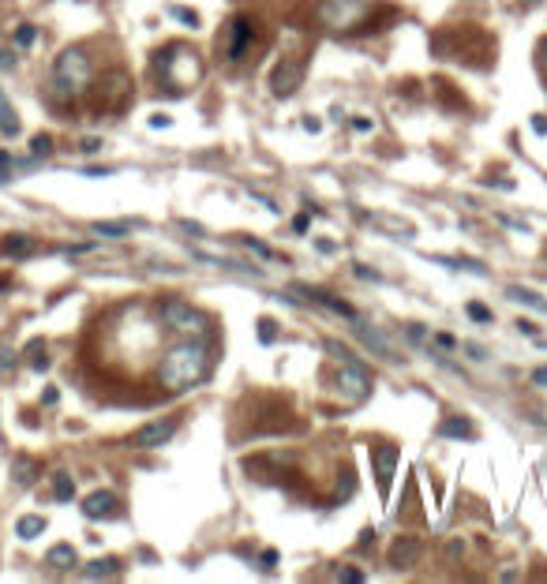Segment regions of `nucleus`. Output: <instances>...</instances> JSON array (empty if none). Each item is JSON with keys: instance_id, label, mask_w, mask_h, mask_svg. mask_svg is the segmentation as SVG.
Here are the masks:
<instances>
[{"instance_id": "nucleus-48", "label": "nucleus", "mask_w": 547, "mask_h": 584, "mask_svg": "<svg viewBox=\"0 0 547 584\" xmlns=\"http://www.w3.org/2000/svg\"><path fill=\"white\" fill-rule=\"evenodd\" d=\"M76 4H83V0H76Z\"/></svg>"}, {"instance_id": "nucleus-5", "label": "nucleus", "mask_w": 547, "mask_h": 584, "mask_svg": "<svg viewBox=\"0 0 547 584\" xmlns=\"http://www.w3.org/2000/svg\"><path fill=\"white\" fill-rule=\"evenodd\" d=\"M367 15V0H319L315 4V19L327 30H352Z\"/></svg>"}, {"instance_id": "nucleus-40", "label": "nucleus", "mask_w": 547, "mask_h": 584, "mask_svg": "<svg viewBox=\"0 0 547 584\" xmlns=\"http://www.w3.org/2000/svg\"><path fill=\"white\" fill-rule=\"evenodd\" d=\"M57 397H60L57 389H45V393H42V401H45V405H57Z\"/></svg>"}, {"instance_id": "nucleus-1", "label": "nucleus", "mask_w": 547, "mask_h": 584, "mask_svg": "<svg viewBox=\"0 0 547 584\" xmlns=\"http://www.w3.org/2000/svg\"><path fill=\"white\" fill-rule=\"evenodd\" d=\"M210 375V348L202 337H184L162 356L157 364V386L165 393H184V389L199 386Z\"/></svg>"}, {"instance_id": "nucleus-37", "label": "nucleus", "mask_w": 547, "mask_h": 584, "mask_svg": "<svg viewBox=\"0 0 547 584\" xmlns=\"http://www.w3.org/2000/svg\"><path fill=\"white\" fill-rule=\"evenodd\" d=\"M435 341H439V345H442V348H453V345H458V341H453V337H450V333H439V337H435Z\"/></svg>"}, {"instance_id": "nucleus-10", "label": "nucleus", "mask_w": 547, "mask_h": 584, "mask_svg": "<svg viewBox=\"0 0 547 584\" xmlns=\"http://www.w3.org/2000/svg\"><path fill=\"white\" fill-rule=\"evenodd\" d=\"M120 513V498L113 490H94V495H87V502H83V517H90V521H109V517Z\"/></svg>"}, {"instance_id": "nucleus-42", "label": "nucleus", "mask_w": 547, "mask_h": 584, "mask_svg": "<svg viewBox=\"0 0 547 584\" xmlns=\"http://www.w3.org/2000/svg\"><path fill=\"white\" fill-rule=\"evenodd\" d=\"M274 562H277V554H274V551H266V554H263V569H270Z\"/></svg>"}, {"instance_id": "nucleus-43", "label": "nucleus", "mask_w": 547, "mask_h": 584, "mask_svg": "<svg viewBox=\"0 0 547 584\" xmlns=\"http://www.w3.org/2000/svg\"><path fill=\"white\" fill-rule=\"evenodd\" d=\"M409 341H424V330L420 326H409Z\"/></svg>"}, {"instance_id": "nucleus-34", "label": "nucleus", "mask_w": 547, "mask_h": 584, "mask_svg": "<svg viewBox=\"0 0 547 584\" xmlns=\"http://www.w3.org/2000/svg\"><path fill=\"white\" fill-rule=\"evenodd\" d=\"M259 326H263V330H259V337H263V341H274V322H270V319H263Z\"/></svg>"}, {"instance_id": "nucleus-30", "label": "nucleus", "mask_w": 547, "mask_h": 584, "mask_svg": "<svg viewBox=\"0 0 547 584\" xmlns=\"http://www.w3.org/2000/svg\"><path fill=\"white\" fill-rule=\"evenodd\" d=\"M469 319H476V322H491V311L484 308V303H469Z\"/></svg>"}, {"instance_id": "nucleus-45", "label": "nucleus", "mask_w": 547, "mask_h": 584, "mask_svg": "<svg viewBox=\"0 0 547 584\" xmlns=\"http://www.w3.org/2000/svg\"><path fill=\"white\" fill-rule=\"evenodd\" d=\"M8 180H12V172H8L4 165H0V184H8Z\"/></svg>"}, {"instance_id": "nucleus-15", "label": "nucleus", "mask_w": 547, "mask_h": 584, "mask_svg": "<svg viewBox=\"0 0 547 584\" xmlns=\"http://www.w3.org/2000/svg\"><path fill=\"white\" fill-rule=\"evenodd\" d=\"M308 296L315 303H319V308H327V311H333V315H341V319H349V322H356L360 315L349 308L345 300H338V296H330V292H319V289H308Z\"/></svg>"}, {"instance_id": "nucleus-4", "label": "nucleus", "mask_w": 547, "mask_h": 584, "mask_svg": "<svg viewBox=\"0 0 547 584\" xmlns=\"http://www.w3.org/2000/svg\"><path fill=\"white\" fill-rule=\"evenodd\" d=\"M157 315H162V322L169 330H176V333H184V337H207L210 330V319L202 311H196L191 303H184V300H162L157 303Z\"/></svg>"}, {"instance_id": "nucleus-6", "label": "nucleus", "mask_w": 547, "mask_h": 584, "mask_svg": "<svg viewBox=\"0 0 547 584\" xmlns=\"http://www.w3.org/2000/svg\"><path fill=\"white\" fill-rule=\"evenodd\" d=\"M252 38H255V23H252V15H233V19H229V26L221 30V38H218V49H221V57L236 64V60L248 53V45H252Z\"/></svg>"}, {"instance_id": "nucleus-32", "label": "nucleus", "mask_w": 547, "mask_h": 584, "mask_svg": "<svg viewBox=\"0 0 547 584\" xmlns=\"http://www.w3.org/2000/svg\"><path fill=\"white\" fill-rule=\"evenodd\" d=\"M79 150H83V154H98V150H101V139H83Z\"/></svg>"}, {"instance_id": "nucleus-31", "label": "nucleus", "mask_w": 547, "mask_h": 584, "mask_svg": "<svg viewBox=\"0 0 547 584\" xmlns=\"http://www.w3.org/2000/svg\"><path fill=\"white\" fill-rule=\"evenodd\" d=\"M15 371V356L8 348H0V375H12Z\"/></svg>"}, {"instance_id": "nucleus-3", "label": "nucleus", "mask_w": 547, "mask_h": 584, "mask_svg": "<svg viewBox=\"0 0 547 584\" xmlns=\"http://www.w3.org/2000/svg\"><path fill=\"white\" fill-rule=\"evenodd\" d=\"M154 71L173 94H184V90H191L202 79V60L188 45H169V49H162L154 57Z\"/></svg>"}, {"instance_id": "nucleus-47", "label": "nucleus", "mask_w": 547, "mask_h": 584, "mask_svg": "<svg viewBox=\"0 0 547 584\" xmlns=\"http://www.w3.org/2000/svg\"><path fill=\"white\" fill-rule=\"evenodd\" d=\"M544 76H547V42H544Z\"/></svg>"}, {"instance_id": "nucleus-22", "label": "nucleus", "mask_w": 547, "mask_h": 584, "mask_svg": "<svg viewBox=\"0 0 547 584\" xmlns=\"http://www.w3.org/2000/svg\"><path fill=\"white\" fill-rule=\"evenodd\" d=\"M506 296H510V300H517V303H528L532 311H547V300H540L532 289H517V285H514V289H506Z\"/></svg>"}, {"instance_id": "nucleus-28", "label": "nucleus", "mask_w": 547, "mask_h": 584, "mask_svg": "<svg viewBox=\"0 0 547 584\" xmlns=\"http://www.w3.org/2000/svg\"><path fill=\"white\" fill-rule=\"evenodd\" d=\"M244 247H248V251H255L259 258H274V251H270V247H266V244H259V240H252V236L244 240Z\"/></svg>"}, {"instance_id": "nucleus-26", "label": "nucleus", "mask_w": 547, "mask_h": 584, "mask_svg": "<svg viewBox=\"0 0 547 584\" xmlns=\"http://www.w3.org/2000/svg\"><path fill=\"white\" fill-rule=\"evenodd\" d=\"M26 352H31V367L34 371H49V356H45L42 341H31V348H26Z\"/></svg>"}, {"instance_id": "nucleus-12", "label": "nucleus", "mask_w": 547, "mask_h": 584, "mask_svg": "<svg viewBox=\"0 0 547 584\" xmlns=\"http://www.w3.org/2000/svg\"><path fill=\"white\" fill-rule=\"evenodd\" d=\"M416 558H420V540H416V536H401L390 551V565L394 569H413Z\"/></svg>"}, {"instance_id": "nucleus-13", "label": "nucleus", "mask_w": 547, "mask_h": 584, "mask_svg": "<svg viewBox=\"0 0 547 584\" xmlns=\"http://www.w3.org/2000/svg\"><path fill=\"white\" fill-rule=\"evenodd\" d=\"M352 326H356V333L364 337V345H367V348H375L379 356H386V360H397V356H394V348H390V341H386L375 326H367V322H360V319L352 322Z\"/></svg>"}, {"instance_id": "nucleus-23", "label": "nucleus", "mask_w": 547, "mask_h": 584, "mask_svg": "<svg viewBox=\"0 0 547 584\" xmlns=\"http://www.w3.org/2000/svg\"><path fill=\"white\" fill-rule=\"evenodd\" d=\"M53 495H57V502H71V498H76V484H71V476L57 472V476H53Z\"/></svg>"}, {"instance_id": "nucleus-11", "label": "nucleus", "mask_w": 547, "mask_h": 584, "mask_svg": "<svg viewBox=\"0 0 547 584\" xmlns=\"http://www.w3.org/2000/svg\"><path fill=\"white\" fill-rule=\"evenodd\" d=\"M397 446H375L372 450V465H375V476H379V490H383V498L390 495V476H394V465H397Z\"/></svg>"}, {"instance_id": "nucleus-2", "label": "nucleus", "mask_w": 547, "mask_h": 584, "mask_svg": "<svg viewBox=\"0 0 547 584\" xmlns=\"http://www.w3.org/2000/svg\"><path fill=\"white\" fill-rule=\"evenodd\" d=\"M90 82H94V68H90V57L83 45H71V49H64L57 64H53V98L60 101V105H71L76 98H83L90 90Z\"/></svg>"}, {"instance_id": "nucleus-35", "label": "nucleus", "mask_w": 547, "mask_h": 584, "mask_svg": "<svg viewBox=\"0 0 547 584\" xmlns=\"http://www.w3.org/2000/svg\"><path fill=\"white\" fill-rule=\"evenodd\" d=\"M338 577H341V581H364V573H356V569H338Z\"/></svg>"}, {"instance_id": "nucleus-20", "label": "nucleus", "mask_w": 547, "mask_h": 584, "mask_svg": "<svg viewBox=\"0 0 547 584\" xmlns=\"http://www.w3.org/2000/svg\"><path fill=\"white\" fill-rule=\"evenodd\" d=\"M15 532H19V540H38L45 532V517L31 513V517H19V524H15Z\"/></svg>"}, {"instance_id": "nucleus-8", "label": "nucleus", "mask_w": 547, "mask_h": 584, "mask_svg": "<svg viewBox=\"0 0 547 584\" xmlns=\"http://www.w3.org/2000/svg\"><path fill=\"white\" fill-rule=\"evenodd\" d=\"M176 431H180V416L150 420L146 427H139V431L132 434V439H128V446H132V450H157V446H165V442H169Z\"/></svg>"}, {"instance_id": "nucleus-18", "label": "nucleus", "mask_w": 547, "mask_h": 584, "mask_svg": "<svg viewBox=\"0 0 547 584\" xmlns=\"http://www.w3.org/2000/svg\"><path fill=\"white\" fill-rule=\"evenodd\" d=\"M439 434H442V439H476L472 423L461 420V416H450V420H442V423H439Z\"/></svg>"}, {"instance_id": "nucleus-44", "label": "nucleus", "mask_w": 547, "mask_h": 584, "mask_svg": "<svg viewBox=\"0 0 547 584\" xmlns=\"http://www.w3.org/2000/svg\"><path fill=\"white\" fill-rule=\"evenodd\" d=\"M532 378H536V382H547V367H540V371H536Z\"/></svg>"}, {"instance_id": "nucleus-25", "label": "nucleus", "mask_w": 547, "mask_h": 584, "mask_svg": "<svg viewBox=\"0 0 547 584\" xmlns=\"http://www.w3.org/2000/svg\"><path fill=\"white\" fill-rule=\"evenodd\" d=\"M34 42H38V26H34V23H19V30H15V45H19V49H31Z\"/></svg>"}, {"instance_id": "nucleus-14", "label": "nucleus", "mask_w": 547, "mask_h": 584, "mask_svg": "<svg viewBox=\"0 0 547 584\" xmlns=\"http://www.w3.org/2000/svg\"><path fill=\"white\" fill-rule=\"evenodd\" d=\"M45 565H49L53 573H64V569H71V565H79L76 547H71V543H57L49 554H45Z\"/></svg>"}, {"instance_id": "nucleus-19", "label": "nucleus", "mask_w": 547, "mask_h": 584, "mask_svg": "<svg viewBox=\"0 0 547 584\" xmlns=\"http://www.w3.org/2000/svg\"><path fill=\"white\" fill-rule=\"evenodd\" d=\"M0 135H4V139H15V135H19V116H15L12 101H8L4 94H0Z\"/></svg>"}, {"instance_id": "nucleus-41", "label": "nucleus", "mask_w": 547, "mask_h": 584, "mask_svg": "<svg viewBox=\"0 0 547 584\" xmlns=\"http://www.w3.org/2000/svg\"><path fill=\"white\" fill-rule=\"evenodd\" d=\"M517 330L528 333V337H536V326H532V322H517Z\"/></svg>"}, {"instance_id": "nucleus-33", "label": "nucleus", "mask_w": 547, "mask_h": 584, "mask_svg": "<svg viewBox=\"0 0 547 584\" xmlns=\"http://www.w3.org/2000/svg\"><path fill=\"white\" fill-rule=\"evenodd\" d=\"M15 68V57L8 49H0V71H12Z\"/></svg>"}, {"instance_id": "nucleus-38", "label": "nucleus", "mask_w": 547, "mask_h": 584, "mask_svg": "<svg viewBox=\"0 0 547 584\" xmlns=\"http://www.w3.org/2000/svg\"><path fill=\"white\" fill-rule=\"evenodd\" d=\"M461 551H465V543H458V540H453V543L446 547V554H450V558H458V554H461Z\"/></svg>"}, {"instance_id": "nucleus-46", "label": "nucleus", "mask_w": 547, "mask_h": 584, "mask_svg": "<svg viewBox=\"0 0 547 584\" xmlns=\"http://www.w3.org/2000/svg\"><path fill=\"white\" fill-rule=\"evenodd\" d=\"M0 165H12V154L8 150H0Z\"/></svg>"}, {"instance_id": "nucleus-36", "label": "nucleus", "mask_w": 547, "mask_h": 584, "mask_svg": "<svg viewBox=\"0 0 547 584\" xmlns=\"http://www.w3.org/2000/svg\"><path fill=\"white\" fill-rule=\"evenodd\" d=\"M352 127H356V132H372V120H367V116H356V120H352Z\"/></svg>"}, {"instance_id": "nucleus-7", "label": "nucleus", "mask_w": 547, "mask_h": 584, "mask_svg": "<svg viewBox=\"0 0 547 584\" xmlns=\"http://www.w3.org/2000/svg\"><path fill=\"white\" fill-rule=\"evenodd\" d=\"M338 393L345 397V401L360 405L367 393H372V378H367V371L360 360H341V371H338Z\"/></svg>"}, {"instance_id": "nucleus-21", "label": "nucleus", "mask_w": 547, "mask_h": 584, "mask_svg": "<svg viewBox=\"0 0 547 584\" xmlns=\"http://www.w3.org/2000/svg\"><path fill=\"white\" fill-rule=\"evenodd\" d=\"M12 472H15V484H19V487H31L34 479H38V465H34V461H26V457L15 461Z\"/></svg>"}, {"instance_id": "nucleus-29", "label": "nucleus", "mask_w": 547, "mask_h": 584, "mask_svg": "<svg viewBox=\"0 0 547 584\" xmlns=\"http://www.w3.org/2000/svg\"><path fill=\"white\" fill-rule=\"evenodd\" d=\"M169 12H173L180 23H188V26H199V15H196V12H188V8H169Z\"/></svg>"}, {"instance_id": "nucleus-27", "label": "nucleus", "mask_w": 547, "mask_h": 584, "mask_svg": "<svg viewBox=\"0 0 547 584\" xmlns=\"http://www.w3.org/2000/svg\"><path fill=\"white\" fill-rule=\"evenodd\" d=\"M53 154V139L49 135H34L31 139V157H49Z\"/></svg>"}, {"instance_id": "nucleus-16", "label": "nucleus", "mask_w": 547, "mask_h": 584, "mask_svg": "<svg viewBox=\"0 0 547 584\" xmlns=\"http://www.w3.org/2000/svg\"><path fill=\"white\" fill-rule=\"evenodd\" d=\"M31 251H34V240H31V236H23V233H12V236H4V240H0V255L23 258V255H31Z\"/></svg>"}, {"instance_id": "nucleus-9", "label": "nucleus", "mask_w": 547, "mask_h": 584, "mask_svg": "<svg viewBox=\"0 0 547 584\" xmlns=\"http://www.w3.org/2000/svg\"><path fill=\"white\" fill-rule=\"evenodd\" d=\"M304 82V68L296 60H281L274 68V76H270V90H274V98H289V94H296V87Z\"/></svg>"}, {"instance_id": "nucleus-17", "label": "nucleus", "mask_w": 547, "mask_h": 584, "mask_svg": "<svg viewBox=\"0 0 547 584\" xmlns=\"http://www.w3.org/2000/svg\"><path fill=\"white\" fill-rule=\"evenodd\" d=\"M116 573H120V562L116 558H98V562H90L79 577L83 581H105V577H116Z\"/></svg>"}, {"instance_id": "nucleus-24", "label": "nucleus", "mask_w": 547, "mask_h": 584, "mask_svg": "<svg viewBox=\"0 0 547 584\" xmlns=\"http://www.w3.org/2000/svg\"><path fill=\"white\" fill-rule=\"evenodd\" d=\"M128 221H94V233L98 236H128Z\"/></svg>"}, {"instance_id": "nucleus-39", "label": "nucleus", "mask_w": 547, "mask_h": 584, "mask_svg": "<svg viewBox=\"0 0 547 584\" xmlns=\"http://www.w3.org/2000/svg\"><path fill=\"white\" fill-rule=\"evenodd\" d=\"M532 127H536V135H547V120H544V116H536Z\"/></svg>"}]
</instances>
